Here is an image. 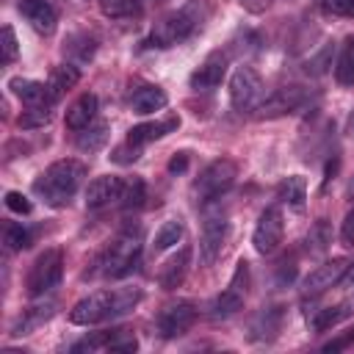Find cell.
<instances>
[{
	"label": "cell",
	"instance_id": "obj_1",
	"mask_svg": "<svg viewBox=\"0 0 354 354\" xmlns=\"http://www.w3.org/2000/svg\"><path fill=\"white\" fill-rule=\"evenodd\" d=\"M207 17H210V3L207 0H191L188 6H183L177 11L163 14L152 25L147 44L149 47H174L180 41H185L188 36H194Z\"/></svg>",
	"mask_w": 354,
	"mask_h": 354
},
{
	"label": "cell",
	"instance_id": "obj_2",
	"mask_svg": "<svg viewBox=\"0 0 354 354\" xmlns=\"http://www.w3.org/2000/svg\"><path fill=\"white\" fill-rule=\"evenodd\" d=\"M86 177V166L80 160H55L50 163L36 180H33V191L44 199V205L50 207H66L69 199L75 196V191L80 188Z\"/></svg>",
	"mask_w": 354,
	"mask_h": 354
},
{
	"label": "cell",
	"instance_id": "obj_3",
	"mask_svg": "<svg viewBox=\"0 0 354 354\" xmlns=\"http://www.w3.org/2000/svg\"><path fill=\"white\" fill-rule=\"evenodd\" d=\"M138 254H141V230H124L122 235H116V241L105 249V254L100 257V274L105 277H127L136 266H138Z\"/></svg>",
	"mask_w": 354,
	"mask_h": 354
},
{
	"label": "cell",
	"instance_id": "obj_4",
	"mask_svg": "<svg viewBox=\"0 0 354 354\" xmlns=\"http://www.w3.org/2000/svg\"><path fill=\"white\" fill-rule=\"evenodd\" d=\"M235 177H238L235 160L218 158V160H213V163H207V166L202 169V174H199L196 183H194V194H196L199 202H213V199H218L224 191H230V185L235 183Z\"/></svg>",
	"mask_w": 354,
	"mask_h": 354
},
{
	"label": "cell",
	"instance_id": "obj_5",
	"mask_svg": "<svg viewBox=\"0 0 354 354\" xmlns=\"http://www.w3.org/2000/svg\"><path fill=\"white\" fill-rule=\"evenodd\" d=\"M61 277H64V252L61 249H44L33 260L28 279H25V288L30 296H44L61 282Z\"/></svg>",
	"mask_w": 354,
	"mask_h": 354
},
{
	"label": "cell",
	"instance_id": "obj_6",
	"mask_svg": "<svg viewBox=\"0 0 354 354\" xmlns=\"http://www.w3.org/2000/svg\"><path fill=\"white\" fill-rule=\"evenodd\" d=\"M230 102L238 113L254 111L263 102V80L252 66H238L230 77Z\"/></svg>",
	"mask_w": 354,
	"mask_h": 354
},
{
	"label": "cell",
	"instance_id": "obj_7",
	"mask_svg": "<svg viewBox=\"0 0 354 354\" xmlns=\"http://www.w3.org/2000/svg\"><path fill=\"white\" fill-rule=\"evenodd\" d=\"M69 321L77 326H91L100 321H113V290H97L80 299L69 310Z\"/></svg>",
	"mask_w": 354,
	"mask_h": 354
},
{
	"label": "cell",
	"instance_id": "obj_8",
	"mask_svg": "<svg viewBox=\"0 0 354 354\" xmlns=\"http://www.w3.org/2000/svg\"><path fill=\"white\" fill-rule=\"evenodd\" d=\"M227 241V213L210 210L205 213L202 235H199V260L202 266H213L216 257L221 254V246Z\"/></svg>",
	"mask_w": 354,
	"mask_h": 354
},
{
	"label": "cell",
	"instance_id": "obj_9",
	"mask_svg": "<svg viewBox=\"0 0 354 354\" xmlns=\"http://www.w3.org/2000/svg\"><path fill=\"white\" fill-rule=\"evenodd\" d=\"M196 321V307L191 301H174V304H166L158 318H155V329L160 337L171 340V337H180L185 335Z\"/></svg>",
	"mask_w": 354,
	"mask_h": 354
},
{
	"label": "cell",
	"instance_id": "obj_10",
	"mask_svg": "<svg viewBox=\"0 0 354 354\" xmlns=\"http://www.w3.org/2000/svg\"><path fill=\"white\" fill-rule=\"evenodd\" d=\"M282 235H285V221H282L279 207H266L254 224V232H252L254 249L260 254H274L282 243Z\"/></svg>",
	"mask_w": 354,
	"mask_h": 354
},
{
	"label": "cell",
	"instance_id": "obj_11",
	"mask_svg": "<svg viewBox=\"0 0 354 354\" xmlns=\"http://www.w3.org/2000/svg\"><path fill=\"white\" fill-rule=\"evenodd\" d=\"M136 348L138 340L130 329H102L72 346V351H122V354H130Z\"/></svg>",
	"mask_w": 354,
	"mask_h": 354
},
{
	"label": "cell",
	"instance_id": "obj_12",
	"mask_svg": "<svg viewBox=\"0 0 354 354\" xmlns=\"http://www.w3.org/2000/svg\"><path fill=\"white\" fill-rule=\"evenodd\" d=\"M346 268H348V260H343V257H335V260L321 263V266H318L315 271H310V277L301 282V296H304V299H315V296L326 293L329 288H337L340 279H343V274H346Z\"/></svg>",
	"mask_w": 354,
	"mask_h": 354
},
{
	"label": "cell",
	"instance_id": "obj_13",
	"mask_svg": "<svg viewBox=\"0 0 354 354\" xmlns=\"http://www.w3.org/2000/svg\"><path fill=\"white\" fill-rule=\"evenodd\" d=\"M301 102H304V91L299 86H282L271 91L268 97H263V102L254 111H257V119H279V116L299 111Z\"/></svg>",
	"mask_w": 354,
	"mask_h": 354
},
{
	"label": "cell",
	"instance_id": "obj_14",
	"mask_svg": "<svg viewBox=\"0 0 354 354\" xmlns=\"http://www.w3.org/2000/svg\"><path fill=\"white\" fill-rule=\"evenodd\" d=\"M224 75H227V55L216 50V53H210V55L191 72L188 86H191L194 91H213L216 86H221Z\"/></svg>",
	"mask_w": 354,
	"mask_h": 354
},
{
	"label": "cell",
	"instance_id": "obj_15",
	"mask_svg": "<svg viewBox=\"0 0 354 354\" xmlns=\"http://www.w3.org/2000/svg\"><path fill=\"white\" fill-rule=\"evenodd\" d=\"M122 183L124 177H116V174H102V177H94L86 188V207L91 210H100L111 202H119L122 196Z\"/></svg>",
	"mask_w": 354,
	"mask_h": 354
},
{
	"label": "cell",
	"instance_id": "obj_16",
	"mask_svg": "<svg viewBox=\"0 0 354 354\" xmlns=\"http://www.w3.org/2000/svg\"><path fill=\"white\" fill-rule=\"evenodd\" d=\"M17 8L30 22V28L36 33H41V36H50L55 30V25H58V11L47 0H19Z\"/></svg>",
	"mask_w": 354,
	"mask_h": 354
},
{
	"label": "cell",
	"instance_id": "obj_17",
	"mask_svg": "<svg viewBox=\"0 0 354 354\" xmlns=\"http://www.w3.org/2000/svg\"><path fill=\"white\" fill-rule=\"evenodd\" d=\"M177 127H180V116H177V113H169L166 119H158V122H141V124L130 127V130H127V141L144 147V144H149V141H158V138L174 133Z\"/></svg>",
	"mask_w": 354,
	"mask_h": 354
},
{
	"label": "cell",
	"instance_id": "obj_18",
	"mask_svg": "<svg viewBox=\"0 0 354 354\" xmlns=\"http://www.w3.org/2000/svg\"><path fill=\"white\" fill-rule=\"evenodd\" d=\"M55 310H58V301H55V299H44V301H39V304H30L28 310H22V315H19L17 324L11 326V335H17V337L30 335V332L39 329L44 321H50V318L55 315Z\"/></svg>",
	"mask_w": 354,
	"mask_h": 354
},
{
	"label": "cell",
	"instance_id": "obj_19",
	"mask_svg": "<svg viewBox=\"0 0 354 354\" xmlns=\"http://www.w3.org/2000/svg\"><path fill=\"white\" fill-rule=\"evenodd\" d=\"M191 254H194L191 246H183L174 257L166 260V266H163L160 274H158V282H160L163 290H174V288H180V285L185 282L188 268H191Z\"/></svg>",
	"mask_w": 354,
	"mask_h": 354
},
{
	"label": "cell",
	"instance_id": "obj_20",
	"mask_svg": "<svg viewBox=\"0 0 354 354\" xmlns=\"http://www.w3.org/2000/svg\"><path fill=\"white\" fill-rule=\"evenodd\" d=\"M77 80H80L77 66H72V64H58V66H53V72H50V77H47V83H44L50 100L58 102L69 88L77 86Z\"/></svg>",
	"mask_w": 354,
	"mask_h": 354
},
{
	"label": "cell",
	"instance_id": "obj_21",
	"mask_svg": "<svg viewBox=\"0 0 354 354\" xmlns=\"http://www.w3.org/2000/svg\"><path fill=\"white\" fill-rule=\"evenodd\" d=\"M94 113H97V94L86 91L66 108V127L69 130H83L94 122Z\"/></svg>",
	"mask_w": 354,
	"mask_h": 354
},
{
	"label": "cell",
	"instance_id": "obj_22",
	"mask_svg": "<svg viewBox=\"0 0 354 354\" xmlns=\"http://www.w3.org/2000/svg\"><path fill=\"white\" fill-rule=\"evenodd\" d=\"M282 326V307H266L254 315L252 326H249V337L252 340H274L279 335Z\"/></svg>",
	"mask_w": 354,
	"mask_h": 354
},
{
	"label": "cell",
	"instance_id": "obj_23",
	"mask_svg": "<svg viewBox=\"0 0 354 354\" xmlns=\"http://www.w3.org/2000/svg\"><path fill=\"white\" fill-rule=\"evenodd\" d=\"M166 102H169V97H166V91L158 88V86H141V88H136L133 97H130V108H133L136 113H141V116L155 113V111H163Z\"/></svg>",
	"mask_w": 354,
	"mask_h": 354
},
{
	"label": "cell",
	"instance_id": "obj_24",
	"mask_svg": "<svg viewBox=\"0 0 354 354\" xmlns=\"http://www.w3.org/2000/svg\"><path fill=\"white\" fill-rule=\"evenodd\" d=\"M8 88L22 100V105H47L53 102L50 94H47V86L39 83V80H28V77H11L8 80Z\"/></svg>",
	"mask_w": 354,
	"mask_h": 354
},
{
	"label": "cell",
	"instance_id": "obj_25",
	"mask_svg": "<svg viewBox=\"0 0 354 354\" xmlns=\"http://www.w3.org/2000/svg\"><path fill=\"white\" fill-rule=\"evenodd\" d=\"M243 299H246L243 290L227 285V288L210 301V315H213V318H232V315L243 307Z\"/></svg>",
	"mask_w": 354,
	"mask_h": 354
},
{
	"label": "cell",
	"instance_id": "obj_26",
	"mask_svg": "<svg viewBox=\"0 0 354 354\" xmlns=\"http://www.w3.org/2000/svg\"><path fill=\"white\" fill-rule=\"evenodd\" d=\"M108 144V122H91L88 127L77 130V149L80 152H100Z\"/></svg>",
	"mask_w": 354,
	"mask_h": 354
},
{
	"label": "cell",
	"instance_id": "obj_27",
	"mask_svg": "<svg viewBox=\"0 0 354 354\" xmlns=\"http://www.w3.org/2000/svg\"><path fill=\"white\" fill-rule=\"evenodd\" d=\"M279 199H282L290 210L301 213V210H304V199H307V180H304L301 174L288 177V180L279 185Z\"/></svg>",
	"mask_w": 354,
	"mask_h": 354
},
{
	"label": "cell",
	"instance_id": "obj_28",
	"mask_svg": "<svg viewBox=\"0 0 354 354\" xmlns=\"http://www.w3.org/2000/svg\"><path fill=\"white\" fill-rule=\"evenodd\" d=\"M329 243H332V227H329V221L318 218L304 235V249H307V254L318 257V254H324L329 249Z\"/></svg>",
	"mask_w": 354,
	"mask_h": 354
},
{
	"label": "cell",
	"instance_id": "obj_29",
	"mask_svg": "<svg viewBox=\"0 0 354 354\" xmlns=\"http://www.w3.org/2000/svg\"><path fill=\"white\" fill-rule=\"evenodd\" d=\"M348 313H351V304H348V301H343V304H335V307L315 310L307 321H310V329H315V332H326V329H332L335 324H340Z\"/></svg>",
	"mask_w": 354,
	"mask_h": 354
},
{
	"label": "cell",
	"instance_id": "obj_30",
	"mask_svg": "<svg viewBox=\"0 0 354 354\" xmlns=\"http://www.w3.org/2000/svg\"><path fill=\"white\" fill-rule=\"evenodd\" d=\"M335 77L340 86H354V36H348L340 47V55L335 64Z\"/></svg>",
	"mask_w": 354,
	"mask_h": 354
},
{
	"label": "cell",
	"instance_id": "obj_31",
	"mask_svg": "<svg viewBox=\"0 0 354 354\" xmlns=\"http://www.w3.org/2000/svg\"><path fill=\"white\" fill-rule=\"evenodd\" d=\"M50 119H53V102H47V105H28V108L19 113L17 124H19L22 130H36V127H44Z\"/></svg>",
	"mask_w": 354,
	"mask_h": 354
},
{
	"label": "cell",
	"instance_id": "obj_32",
	"mask_svg": "<svg viewBox=\"0 0 354 354\" xmlns=\"http://www.w3.org/2000/svg\"><path fill=\"white\" fill-rule=\"evenodd\" d=\"M180 238H183V221H180V218H169V221H163L160 230L155 232L152 249H155V252H166V249L174 246Z\"/></svg>",
	"mask_w": 354,
	"mask_h": 354
},
{
	"label": "cell",
	"instance_id": "obj_33",
	"mask_svg": "<svg viewBox=\"0 0 354 354\" xmlns=\"http://www.w3.org/2000/svg\"><path fill=\"white\" fill-rule=\"evenodd\" d=\"M3 243H6L8 252L28 249L30 246V232L22 224H17V221H6V227H3Z\"/></svg>",
	"mask_w": 354,
	"mask_h": 354
},
{
	"label": "cell",
	"instance_id": "obj_34",
	"mask_svg": "<svg viewBox=\"0 0 354 354\" xmlns=\"http://www.w3.org/2000/svg\"><path fill=\"white\" fill-rule=\"evenodd\" d=\"M144 196H147V185H144V180H141V177H124L119 202H122L124 207H138V205L144 202Z\"/></svg>",
	"mask_w": 354,
	"mask_h": 354
},
{
	"label": "cell",
	"instance_id": "obj_35",
	"mask_svg": "<svg viewBox=\"0 0 354 354\" xmlns=\"http://www.w3.org/2000/svg\"><path fill=\"white\" fill-rule=\"evenodd\" d=\"M100 11L108 19H127L136 14V0H100Z\"/></svg>",
	"mask_w": 354,
	"mask_h": 354
},
{
	"label": "cell",
	"instance_id": "obj_36",
	"mask_svg": "<svg viewBox=\"0 0 354 354\" xmlns=\"http://www.w3.org/2000/svg\"><path fill=\"white\" fill-rule=\"evenodd\" d=\"M0 50H3V64H14L17 61L19 47H17V36H14V28L11 25H6L0 30Z\"/></svg>",
	"mask_w": 354,
	"mask_h": 354
},
{
	"label": "cell",
	"instance_id": "obj_37",
	"mask_svg": "<svg viewBox=\"0 0 354 354\" xmlns=\"http://www.w3.org/2000/svg\"><path fill=\"white\" fill-rule=\"evenodd\" d=\"M138 155H141V147H138V144H133V141H124V144L113 147V152H111V160H113V163H122V166H127V163L138 160Z\"/></svg>",
	"mask_w": 354,
	"mask_h": 354
},
{
	"label": "cell",
	"instance_id": "obj_38",
	"mask_svg": "<svg viewBox=\"0 0 354 354\" xmlns=\"http://www.w3.org/2000/svg\"><path fill=\"white\" fill-rule=\"evenodd\" d=\"M321 11L329 17H354V0H321Z\"/></svg>",
	"mask_w": 354,
	"mask_h": 354
},
{
	"label": "cell",
	"instance_id": "obj_39",
	"mask_svg": "<svg viewBox=\"0 0 354 354\" xmlns=\"http://www.w3.org/2000/svg\"><path fill=\"white\" fill-rule=\"evenodd\" d=\"M6 207L14 210V213H19V216H28V213L33 210L30 199H28L25 194H19V191H8V194H6Z\"/></svg>",
	"mask_w": 354,
	"mask_h": 354
},
{
	"label": "cell",
	"instance_id": "obj_40",
	"mask_svg": "<svg viewBox=\"0 0 354 354\" xmlns=\"http://www.w3.org/2000/svg\"><path fill=\"white\" fill-rule=\"evenodd\" d=\"M329 55H332V44H326L313 61H307V72H310V75H321V72L326 69V64H329Z\"/></svg>",
	"mask_w": 354,
	"mask_h": 354
},
{
	"label": "cell",
	"instance_id": "obj_41",
	"mask_svg": "<svg viewBox=\"0 0 354 354\" xmlns=\"http://www.w3.org/2000/svg\"><path fill=\"white\" fill-rule=\"evenodd\" d=\"M340 241H343L346 246H354V207L346 213V218H343V224H340Z\"/></svg>",
	"mask_w": 354,
	"mask_h": 354
},
{
	"label": "cell",
	"instance_id": "obj_42",
	"mask_svg": "<svg viewBox=\"0 0 354 354\" xmlns=\"http://www.w3.org/2000/svg\"><path fill=\"white\" fill-rule=\"evenodd\" d=\"M351 343H354V329H346L340 337L324 343V351H340V348H346V346H351Z\"/></svg>",
	"mask_w": 354,
	"mask_h": 354
},
{
	"label": "cell",
	"instance_id": "obj_43",
	"mask_svg": "<svg viewBox=\"0 0 354 354\" xmlns=\"http://www.w3.org/2000/svg\"><path fill=\"white\" fill-rule=\"evenodd\" d=\"M188 169V152H177L171 160H169V171L177 174V171H185Z\"/></svg>",
	"mask_w": 354,
	"mask_h": 354
},
{
	"label": "cell",
	"instance_id": "obj_44",
	"mask_svg": "<svg viewBox=\"0 0 354 354\" xmlns=\"http://www.w3.org/2000/svg\"><path fill=\"white\" fill-rule=\"evenodd\" d=\"M241 6L246 11H252V14H260V11H266L271 6V0H241Z\"/></svg>",
	"mask_w": 354,
	"mask_h": 354
},
{
	"label": "cell",
	"instance_id": "obj_45",
	"mask_svg": "<svg viewBox=\"0 0 354 354\" xmlns=\"http://www.w3.org/2000/svg\"><path fill=\"white\" fill-rule=\"evenodd\" d=\"M351 282H354V263H348V268H346V274H343V279H340L337 288H348Z\"/></svg>",
	"mask_w": 354,
	"mask_h": 354
},
{
	"label": "cell",
	"instance_id": "obj_46",
	"mask_svg": "<svg viewBox=\"0 0 354 354\" xmlns=\"http://www.w3.org/2000/svg\"><path fill=\"white\" fill-rule=\"evenodd\" d=\"M348 136H351V138H354V113H351V116H348Z\"/></svg>",
	"mask_w": 354,
	"mask_h": 354
},
{
	"label": "cell",
	"instance_id": "obj_47",
	"mask_svg": "<svg viewBox=\"0 0 354 354\" xmlns=\"http://www.w3.org/2000/svg\"><path fill=\"white\" fill-rule=\"evenodd\" d=\"M348 196L354 199V180H351V185H348Z\"/></svg>",
	"mask_w": 354,
	"mask_h": 354
}]
</instances>
